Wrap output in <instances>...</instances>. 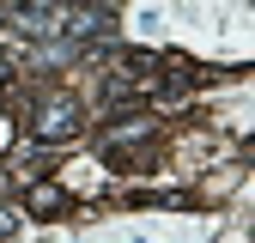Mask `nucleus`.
Masks as SVG:
<instances>
[{
    "mask_svg": "<svg viewBox=\"0 0 255 243\" xmlns=\"http://www.w3.org/2000/svg\"><path fill=\"white\" fill-rule=\"evenodd\" d=\"M73 134H79V104H73V98L43 104V116H37V140H73Z\"/></svg>",
    "mask_w": 255,
    "mask_h": 243,
    "instance_id": "f257e3e1",
    "label": "nucleus"
},
{
    "mask_svg": "<svg viewBox=\"0 0 255 243\" xmlns=\"http://www.w3.org/2000/svg\"><path fill=\"white\" fill-rule=\"evenodd\" d=\"M24 207H30V213H61V207H67V195H61L55 182H37V189L24 195Z\"/></svg>",
    "mask_w": 255,
    "mask_h": 243,
    "instance_id": "f03ea898",
    "label": "nucleus"
}]
</instances>
